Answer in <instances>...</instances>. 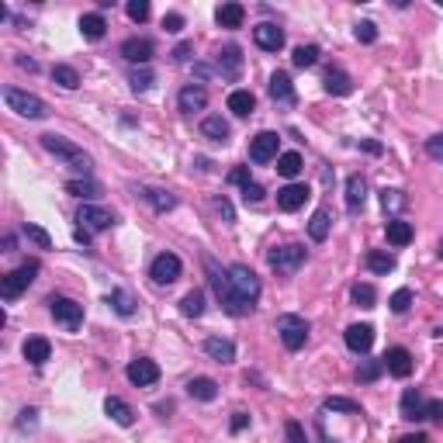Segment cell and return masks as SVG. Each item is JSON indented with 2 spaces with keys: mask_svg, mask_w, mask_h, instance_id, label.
Masks as SVG:
<instances>
[{
  "mask_svg": "<svg viewBox=\"0 0 443 443\" xmlns=\"http://www.w3.org/2000/svg\"><path fill=\"white\" fill-rule=\"evenodd\" d=\"M229 184H236V188L253 184V180H250V170H246V166H232V170H229Z\"/></svg>",
  "mask_w": 443,
  "mask_h": 443,
  "instance_id": "db71d44e",
  "label": "cell"
},
{
  "mask_svg": "<svg viewBox=\"0 0 443 443\" xmlns=\"http://www.w3.org/2000/svg\"><path fill=\"white\" fill-rule=\"evenodd\" d=\"M384 232H388V243H391V246H409L412 243V225L402 219H391Z\"/></svg>",
  "mask_w": 443,
  "mask_h": 443,
  "instance_id": "e575fe53",
  "label": "cell"
},
{
  "mask_svg": "<svg viewBox=\"0 0 443 443\" xmlns=\"http://www.w3.org/2000/svg\"><path fill=\"white\" fill-rule=\"evenodd\" d=\"M201 135L205 139H212V142H229V122L222 118V115H208L205 122H201Z\"/></svg>",
  "mask_w": 443,
  "mask_h": 443,
  "instance_id": "4316f807",
  "label": "cell"
},
{
  "mask_svg": "<svg viewBox=\"0 0 443 443\" xmlns=\"http://www.w3.org/2000/svg\"><path fill=\"white\" fill-rule=\"evenodd\" d=\"M426 419H443V402L440 398H433V402L426 405Z\"/></svg>",
  "mask_w": 443,
  "mask_h": 443,
  "instance_id": "6125c7cd",
  "label": "cell"
},
{
  "mask_svg": "<svg viewBox=\"0 0 443 443\" xmlns=\"http://www.w3.org/2000/svg\"><path fill=\"white\" fill-rule=\"evenodd\" d=\"M291 63L298 66V69L316 66L318 63V45H298V49H294V56H291Z\"/></svg>",
  "mask_w": 443,
  "mask_h": 443,
  "instance_id": "bcb514c9",
  "label": "cell"
},
{
  "mask_svg": "<svg viewBox=\"0 0 443 443\" xmlns=\"http://www.w3.org/2000/svg\"><path fill=\"white\" fill-rule=\"evenodd\" d=\"M108 305H111V309H115V312H118L122 318L135 316V298H132L128 291H122V287H115V291L108 294Z\"/></svg>",
  "mask_w": 443,
  "mask_h": 443,
  "instance_id": "836d02e7",
  "label": "cell"
},
{
  "mask_svg": "<svg viewBox=\"0 0 443 443\" xmlns=\"http://www.w3.org/2000/svg\"><path fill=\"white\" fill-rule=\"evenodd\" d=\"M437 253H440V260H443V239H440V250H437Z\"/></svg>",
  "mask_w": 443,
  "mask_h": 443,
  "instance_id": "003e7915",
  "label": "cell"
},
{
  "mask_svg": "<svg viewBox=\"0 0 443 443\" xmlns=\"http://www.w3.org/2000/svg\"><path fill=\"white\" fill-rule=\"evenodd\" d=\"M277 146H281L277 132H260V135L250 139V159L253 163H270V159H277Z\"/></svg>",
  "mask_w": 443,
  "mask_h": 443,
  "instance_id": "8fae6325",
  "label": "cell"
},
{
  "mask_svg": "<svg viewBox=\"0 0 443 443\" xmlns=\"http://www.w3.org/2000/svg\"><path fill=\"white\" fill-rule=\"evenodd\" d=\"M49 357H52V343H49L45 336H32V340H25V360H28V364L42 367Z\"/></svg>",
  "mask_w": 443,
  "mask_h": 443,
  "instance_id": "d4e9b609",
  "label": "cell"
},
{
  "mask_svg": "<svg viewBox=\"0 0 443 443\" xmlns=\"http://www.w3.org/2000/svg\"><path fill=\"white\" fill-rule=\"evenodd\" d=\"M205 353L219 364H232L236 360V343L232 340H222V336H208L205 340Z\"/></svg>",
  "mask_w": 443,
  "mask_h": 443,
  "instance_id": "cb8c5ba5",
  "label": "cell"
},
{
  "mask_svg": "<svg viewBox=\"0 0 443 443\" xmlns=\"http://www.w3.org/2000/svg\"><path fill=\"white\" fill-rule=\"evenodd\" d=\"M350 298H353V305H360V309H374L378 291H374V284H353L350 287Z\"/></svg>",
  "mask_w": 443,
  "mask_h": 443,
  "instance_id": "60d3db41",
  "label": "cell"
},
{
  "mask_svg": "<svg viewBox=\"0 0 443 443\" xmlns=\"http://www.w3.org/2000/svg\"><path fill=\"white\" fill-rule=\"evenodd\" d=\"M180 270H184V263H180V256L177 253H159L156 260L149 263V277H153L159 287L173 284V281L180 277Z\"/></svg>",
  "mask_w": 443,
  "mask_h": 443,
  "instance_id": "9c48e42d",
  "label": "cell"
},
{
  "mask_svg": "<svg viewBox=\"0 0 443 443\" xmlns=\"http://www.w3.org/2000/svg\"><path fill=\"white\" fill-rule=\"evenodd\" d=\"M398 443H430V437H426V433H405Z\"/></svg>",
  "mask_w": 443,
  "mask_h": 443,
  "instance_id": "be15d7a7",
  "label": "cell"
},
{
  "mask_svg": "<svg viewBox=\"0 0 443 443\" xmlns=\"http://www.w3.org/2000/svg\"><path fill=\"white\" fill-rule=\"evenodd\" d=\"M253 42L263 52H281L284 49V28H277L274 21H263L253 28Z\"/></svg>",
  "mask_w": 443,
  "mask_h": 443,
  "instance_id": "4fadbf2b",
  "label": "cell"
},
{
  "mask_svg": "<svg viewBox=\"0 0 443 443\" xmlns=\"http://www.w3.org/2000/svg\"><path fill=\"white\" fill-rule=\"evenodd\" d=\"M125 374H128L132 384L149 388V384H156V381H159V364H156V360H149V357H139V360H132V364H128Z\"/></svg>",
  "mask_w": 443,
  "mask_h": 443,
  "instance_id": "7c38bea8",
  "label": "cell"
},
{
  "mask_svg": "<svg viewBox=\"0 0 443 443\" xmlns=\"http://www.w3.org/2000/svg\"><path fill=\"white\" fill-rule=\"evenodd\" d=\"M190 52H194V45H190V42H180V45H177V49H173L170 56H173L177 63H188V59H190Z\"/></svg>",
  "mask_w": 443,
  "mask_h": 443,
  "instance_id": "91938a15",
  "label": "cell"
},
{
  "mask_svg": "<svg viewBox=\"0 0 443 443\" xmlns=\"http://www.w3.org/2000/svg\"><path fill=\"white\" fill-rule=\"evenodd\" d=\"M353 35H357V42L371 45V42H378V25H374V21H360V25L353 28Z\"/></svg>",
  "mask_w": 443,
  "mask_h": 443,
  "instance_id": "681fc988",
  "label": "cell"
},
{
  "mask_svg": "<svg viewBox=\"0 0 443 443\" xmlns=\"http://www.w3.org/2000/svg\"><path fill=\"white\" fill-rule=\"evenodd\" d=\"M243 21H246V7L243 4H222L219 7L222 28H243Z\"/></svg>",
  "mask_w": 443,
  "mask_h": 443,
  "instance_id": "1f68e13d",
  "label": "cell"
},
{
  "mask_svg": "<svg viewBox=\"0 0 443 443\" xmlns=\"http://www.w3.org/2000/svg\"><path fill=\"white\" fill-rule=\"evenodd\" d=\"M405 205H409V197H405L402 190H395V188L381 190V208H384V212H402Z\"/></svg>",
  "mask_w": 443,
  "mask_h": 443,
  "instance_id": "ee69618b",
  "label": "cell"
},
{
  "mask_svg": "<svg viewBox=\"0 0 443 443\" xmlns=\"http://www.w3.org/2000/svg\"><path fill=\"white\" fill-rule=\"evenodd\" d=\"M229 284H232L236 298H239L243 305L253 309L256 298H260V277H256L246 263H232V267H229Z\"/></svg>",
  "mask_w": 443,
  "mask_h": 443,
  "instance_id": "277c9868",
  "label": "cell"
},
{
  "mask_svg": "<svg viewBox=\"0 0 443 443\" xmlns=\"http://www.w3.org/2000/svg\"><path fill=\"white\" fill-rule=\"evenodd\" d=\"M139 194H142L156 212H173V208H177V197H173L170 190H163V188H142Z\"/></svg>",
  "mask_w": 443,
  "mask_h": 443,
  "instance_id": "f546056e",
  "label": "cell"
},
{
  "mask_svg": "<svg viewBox=\"0 0 443 443\" xmlns=\"http://www.w3.org/2000/svg\"><path fill=\"white\" fill-rule=\"evenodd\" d=\"M52 80H56L63 91H76V87H80V73H76L73 66H66V63L52 66Z\"/></svg>",
  "mask_w": 443,
  "mask_h": 443,
  "instance_id": "8d00e7d4",
  "label": "cell"
},
{
  "mask_svg": "<svg viewBox=\"0 0 443 443\" xmlns=\"http://www.w3.org/2000/svg\"><path fill=\"white\" fill-rule=\"evenodd\" d=\"M76 222H80V229H87V232H108V229L115 225V215H111L108 208H100V205H80Z\"/></svg>",
  "mask_w": 443,
  "mask_h": 443,
  "instance_id": "30bf717a",
  "label": "cell"
},
{
  "mask_svg": "<svg viewBox=\"0 0 443 443\" xmlns=\"http://www.w3.org/2000/svg\"><path fill=\"white\" fill-rule=\"evenodd\" d=\"M343 340H347V347L353 350V353H367V350L374 347V326H367V322H353V326H347Z\"/></svg>",
  "mask_w": 443,
  "mask_h": 443,
  "instance_id": "9a60e30c",
  "label": "cell"
},
{
  "mask_svg": "<svg viewBox=\"0 0 443 443\" xmlns=\"http://www.w3.org/2000/svg\"><path fill=\"white\" fill-rule=\"evenodd\" d=\"M66 190H69L73 197H97V194H100V184L91 180V177H80V180H66Z\"/></svg>",
  "mask_w": 443,
  "mask_h": 443,
  "instance_id": "ab89813d",
  "label": "cell"
},
{
  "mask_svg": "<svg viewBox=\"0 0 443 443\" xmlns=\"http://www.w3.org/2000/svg\"><path fill=\"white\" fill-rule=\"evenodd\" d=\"M381 374H384V360H360V367H357V381L360 384H374Z\"/></svg>",
  "mask_w": 443,
  "mask_h": 443,
  "instance_id": "b9f144b4",
  "label": "cell"
},
{
  "mask_svg": "<svg viewBox=\"0 0 443 443\" xmlns=\"http://www.w3.org/2000/svg\"><path fill=\"white\" fill-rule=\"evenodd\" d=\"M215 73H222L225 80H236L243 73V49L239 45H225L215 56Z\"/></svg>",
  "mask_w": 443,
  "mask_h": 443,
  "instance_id": "5bb4252c",
  "label": "cell"
},
{
  "mask_svg": "<svg viewBox=\"0 0 443 443\" xmlns=\"http://www.w3.org/2000/svg\"><path fill=\"white\" fill-rule=\"evenodd\" d=\"M364 201H367V180H364L360 173H353L347 180V212L357 215V212L364 208Z\"/></svg>",
  "mask_w": 443,
  "mask_h": 443,
  "instance_id": "603a6c76",
  "label": "cell"
},
{
  "mask_svg": "<svg viewBox=\"0 0 443 443\" xmlns=\"http://www.w3.org/2000/svg\"><path fill=\"white\" fill-rule=\"evenodd\" d=\"M104 412H108V415H111L118 426H132V422H135V412H132V405H128V402H122L118 395H111V398L104 402Z\"/></svg>",
  "mask_w": 443,
  "mask_h": 443,
  "instance_id": "83f0119b",
  "label": "cell"
},
{
  "mask_svg": "<svg viewBox=\"0 0 443 443\" xmlns=\"http://www.w3.org/2000/svg\"><path fill=\"white\" fill-rule=\"evenodd\" d=\"M409 305H412V291L409 287H398L391 298H388V309L395 312V316H402V312H409Z\"/></svg>",
  "mask_w": 443,
  "mask_h": 443,
  "instance_id": "c3c4849f",
  "label": "cell"
},
{
  "mask_svg": "<svg viewBox=\"0 0 443 443\" xmlns=\"http://www.w3.org/2000/svg\"><path fill=\"white\" fill-rule=\"evenodd\" d=\"M205 274H208V284H212V291H215V298L222 301V309L229 312V316H250L253 309L250 305H243L239 298H236V291H232V284H229V270H222L219 260H212V256H205Z\"/></svg>",
  "mask_w": 443,
  "mask_h": 443,
  "instance_id": "6da1fadb",
  "label": "cell"
},
{
  "mask_svg": "<svg viewBox=\"0 0 443 443\" xmlns=\"http://www.w3.org/2000/svg\"><path fill=\"white\" fill-rule=\"evenodd\" d=\"M128 84H132V91H135V94H146V91L156 84V76H153V69H149V66H139V69H132V73H128Z\"/></svg>",
  "mask_w": 443,
  "mask_h": 443,
  "instance_id": "74e56055",
  "label": "cell"
},
{
  "mask_svg": "<svg viewBox=\"0 0 443 443\" xmlns=\"http://www.w3.org/2000/svg\"><path fill=\"white\" fill-rule=\"evenodd\" d=\"M18 430H21V433L38 430V409H21L18 412Z\"/></svg>",
  "mask_w": 443,
  "mask_h": 443,
  "instance_id": "f907efd6",
  "label": "cell"
},
{
  "mask_svg": "<svg viewBox=\"0 0 443 443\" xmlns=\"http://www.w3.org/2000/svg\"><path fill=\"white\" fill-rule=\"evenodd\" d=\"M246 426H250V415H246V412H236V415H232V422H229V430H232V433H243Z\"/></svg>",
  "mask_w": 443,
  "mask_h": 443,
  "instance_id": "680465c9",
  "label": "cell"
},
{
  "mask_svg": "<svg viewBox=\"0 0 443 443\" xmlns=\"http://www.w3.org/2000/svg\"><path fill=\"white\" fill-rule=\"evenodd\" d=\"M205 104H208V91H205V87H197V84H188V87L177 94V108H180L184 115L205 111Z\"/></svg>",
  "mask_w": 443,
  "mask_h": 443,
  "instance_id": "44dd1931",
  "label": "cell"
},
{
  "mask_svg": "<svg viewBox=\"0 0 443 443\" xmlns=\"http://www.w3.org/2000/svg\"><path fill=\"white\" fill-rule=\"evenodd\" d=\"M21 232H25V236L32 239L38 250H52V236H49V232H45L42 225H32V222H25V229H21Z\"/></svg>",
  "mask_w": 443,
  "mask_h": 443,
  "instance_id": "7dc6e473",
  "label": "cell"
},
{
  "mask_svg": "<svg viewBox=\"0 0 443 443\" xmlns=\"http://www.w3.org/2000/svg\"><path fill=\"white\" fill-rule=\"evenodd\" d=\"M73 239H76L80 246H91V232H87V229H76V232H73Z\"/></svg>",
  "mask_w": 443,
  "mask_h": 443,
  "instance_id": "e7e4bbea",
  "label": "cell"
},
{
  "mask_svg": "<svg viewBox=\"0 0 443 443\" xmlns=\"http://www.w3.org/2000/svg\"><path fill=\"white\" fill-rule=\"evenodd\" d=\"M284 437H287V443H309V437H305V426H301V422H294V419H287V422H284Z\"/></svg>",
  "mask_w": 443,
  "mask_h": 443,
  "instance_id": "816d5d0a",
  "label": "cell"
},
{
  "mask_svg": "<svg viewBox=\"0 0 443 443\" xmlns=\"http://www.w3.org/2000/svg\"><path fill=\"white\" fill-rule=\"evenodd\" d=\"M18 66H21V69H28V73H35V69H38V66H35V59H25V56H18Z\"/></svg>",
  "mask_w": 443,
  "mask_h": 443,
  "instance_id": "03108f58",
  "label": "cell"
},
{
  "mask_svg": "<svg viewBox=\"0 0 443 443\" xmlns=\"http://www.w3.org/2000/svg\"><path fill=\"white\" fill-rule=\"evenodd\" d=\"M305 260H309V253H305V246H298V243H284V246H274V250L267 253V263H270V267H274L277 274H284V277L298 274Z\"/></svg>",
  "mask_w": 443,
  "mask_h": 443,
  "instance_id": "5b68a950",
  "label": "cell"
},
{
  "mask_svg": "<svg viewBox=\"0 0 443 443\" xmlns=\"http://www.w3.org/2000/svg\"><path fill=\"white\" fill-rule=\"evenodd\" d=\"M329 225H333V212L329 208H318L312 222H309V236L316 239V243H326L329 239Z\"/></svg>",
  "mask_w": 443,
  "mask_h": 443,
  "instance_id": "4dcf8cb0",
  "label": "cell"
},
{
  "mask_svg": "<svg viewBox=\"0 0 443 443\" xmlns=\"http://www.w3.org/2000/svg\"><path fill=\"white\" fill-rule=\"evenodd\" d=\"M367 270L371 274H391L395 270V256L384 253V250H371L367 253Z\"/></svg>",
  "mask_w": 443,
  "mask_h": 443,
  "instance_id": "d590c367",
  "label": "cell"
},
{
  "mask_svg": "<svg viewBox=\"0 0 443 443\" xmlns=\"http://www.w3.org/2000/svg\"><path fill=\"white\" fill-rule=\"evenodd\" d=\"M42 149L45 153H52V156H59V159H66L73 170H80L84 177L91 173V166H94V159L87 156L76 142H69V139H63V135H56V132H49V135H42Z\"/></svg>",
  "mask_w": 443,
  "mask_h": 443,
  "instance_id": "7a4b0ae2",
  "label": "cell"
},
{
  "mask_svg": "<svg viewBox=\"0 0 443 443\" xmlns=\"http://www.w3.org/2000/svg\"><path fill=\"white\" fill-rule=\"evenodd\" d=\"M256 108V97L250 94V91H232L229 94V111L236 115V118H250Z\"/></svg>",
  "mask_w": 443,
  "mask_h": 443,
  "instance_id": "f1b7e54d",
  "label": "cell"
},
{
  "mask_svg": "<svg viewBox=\"0 0 443 443\" xmlns=\"http://www.w3.org/2000/svg\"><path fill=\"white\" fill-rule=\"evenodd\" d=\"M277 173L287 177V180H294V177L301 173V156H298V153H281V156H277Z\"/></svg>",
  "mask_w": 443,
  "mask_h": 443,
  "instance_id": "7bdbcfd3",
  "label": "cell"
},
{
  "mask_svg": "<svg viewBox=\"0 0 443 443\" xmlns=\"http://www.w3.org/2000/svg\"><path fill=\"white\" fill-rule=\"evenodd\" d=\"M215 208H219V212H222V219L229 222V225H232V222H236V215H232V205H229V201H225V197H219V201H215Z\"/></svg>",
  "mask_w": 443,
  "mask_h": 443,
  "instance_id": "94428289",
  "label": "cell"
},
{
  "mask_svg": "<svg viewBox=\"0 0 443 443\" xmlns=\"http://www.w3.org/2000/svg\"><path fill=\"white\" fill-rule=\"evenodd\" d=\"M381 360H384V371H388L391 378H409L412 374V353L405 347H391Z\"/></svg>",
  "mask_w": 443,
  "mask_h": 443,
  "instance_id": "2e32d148",
  "label": "cell"
},
{
  "mask_svg": "<svg viewBox=\"0 0 443 443\" xmlns=\"http://www.w3.org/2000/svg\"><path fill=\"white\" fill-rule=\"evenodd\" d=\"M277 336H281V343L287 350H301L309 343V322L301 316H277Z\"/></svg>",
  "mask_w": 443,
  "mask_h": 443,
  "instance_id": "ba28073f",
  "label": "cell"
},
{
  "mask_svg": "<svg viewBox=\"0 0 443 443\" xmlns=\"http://www.w3.org/2000/svg\"><path fill=\"white\" fill-rule=\"evenodd\" d=\"M49 312L56 318V326H63L66 333H76L84 326V305L73 301V298H66V294H52L49 298Z\"/></svg>",
  "mask_w": 443,
  "mask_h": 443,
  "instance_id": "8992f818",
  "label": "cell"
},
{
  "mask_svg": "<svg viewBox=\"0 0 443 443\" xmlns=\"http://www.w3.org/2000/svg\"><path fill=\"white\" fill-rule=\"evenodd\" d=\"M188 395L190 398H197V402H212L215 395H219V384L212 378H190L188 381Z\"/></svg>",
  "mask_w": 443,
  "mask_h": 443,
  "instance_id": "d6a6232c",
  "label": "cell"
},
{
  "mask_svg": "<svg viewBox=\"0 0 443 443\" xmlns=\"http://www.w3.org/2000/svg\"><path fill=\"white\" fill-rule=\"evenodd\" d=\"M180 312L188 318L205 316V291H188V294L180 298Z\"/></svg>",
  "mask_w": 443,
  "mask_h": 443,
  "instance_id": "f35d334b",
  "label": "cell"
},
{
  "mask_svg": "<svg viewBox=\"0 0 443 443\" xmlns=\"http://www.w3.org/2000/svg\"><path fill=\"white\" fill-rule=\"evenodd\" d=\"M322 87H326V94L347 97L350 91H353V80H350L347 69H340V66H329V69H326V76H322Z\"/></svg>",
  "mask_w": 443,
  "mask_h": 443,
  "instance_id": "ffe728a7",
  "label": "cell"
},
{
  "mask_svg": "<svg viewBox=\"0 0 443 443\" xmlns=\"http://www.w3.org/2000/svg\"><path fill=\"white\" fill-rule=\"evenodd\" d=\"M322 409H326V412H350V415H360V405H357L353 398H343V395H329V398L322 402Z\"/></svg>",
  "mask_w": 443,
  "mask_h": 443,
  "instance_id": "f6af8a7d",
  "label": "cell"
},
{
  "mask_svg": "<svg viewBox=\"0 0 443 443\" xmlns=\"http://www.w3.org/2000/svg\"><path fill=\"white\" fill-rule=\"evenodd\" d=\"M128 18L142 25V21L149 18V0H132V4H128Z\"/></svg>",
  "mask_w": 443,
  "mask_h": 443,
  "instance_id": "f5cc1de1",
  "label": "cell"
},
{
  "mask_svg": "<svg viewBox=\"0 0 443 443\" xmlns=\"http://www.w3.org/2000/svg\"><path fill=\"white\" fill-rule=\"evenodd\" d=\"M104 32H108V21H104V14H84L80 18V35L87 38V42H100L104 38Z\"/></svg>",
  "mask_w": 443,
  "mask_h": 443,
  "instance_id": "484cf974",
  "label": "cell"
},
{
  "mask_svg": "<svg viewBox=\"0 0 443 443\" xmlns=\"http://www.w3.org/2000/svg\"><path fill=\"white\" fill-rule=\"evenodd\" d=\"M309 197H312V190L305 188V184H287V188L277 190V208L281 212H298Z\"/></svg>",
  "mask_w": 443,
  "mask_h": 443,
  "instance_id": "ac0fdd59",
  "label": "cell"
},
{
  "mask_svg": "<svg viewBox=\"0 0 443 443\" xmlns=\"http://www.w3.org/2000/svg\"><path fill=\"white\" fill-rule=\"evenodd\" d=\"M243 201H246V205H260V201H263V188H260V184H246V188H243Z\"/></svg>",
  "mask_w": 443,
  "mask_h": 443,
  "instance_id": "9f6ffc18",
  "label": "cell"
},
{
  "mask_svg": "<svg viewBox=\"0 0 443 443\" xmlns=\"http://www.w3.org/2000/svg\"><path fill=\"white\" fill-rule=\"evenodd\" d=\"M38 270H42V263H38V260H28V263H21L18 270L4 274V277H0V294H4L7 301H14L21 291H28V287L35 284Z\"/></svg>",
  "mask_w": 443,
  "mask_h": 443,
  "instance_id": "3957f363",
  "label": "cell"
},
{
  "mask_svg": "<svg viewBox=\"0 0 443 443\" xmlns=\"http://www.w3.org/2000/svg\"><path fill=\"white\" fill-rule=\"evenodd\" d=\"M4 100H7L11 111H18V115H25V118H45V115H49V108H45L42 97L28 94V91H18V87H4Z\"/></svg>",
  "mask_w": 443,
  "mask_h": 443,
  "instance_id": "52a82bcc",
  "label": "cell"
},
{
  "mask_svg": "<svg viewBox=\"0 0 443 443\" xmlns=\"http://www.w3.org/2000/svg\"><path fill=\"white\" fill-rule=\"evenodd\" d=\"M426 153L443 163V135H430V139H426Z\"/></svg>",
  "mask_w": 443,
  "mask_h": 443,
  "instance_id": "6f0895ef",
  "label": "cell"
},
{
  "mask_svg": "<svg viewBox=\"0 0 443 443\" xmlns=\"http://www.w3.org/2000/svg\"><path fill=\"white\" fill-rule=\"evenodd\" d=\"M163 28H166V32H170V35H177V32H180V28H184V14H177V11H170V14L163 18Z\"/></svg>",
  "mask_w": 443,
  "mask_h": 443,
  "instance_id": "11a10c76",
  "label": "cell"
},
{
  "mask_svg": "<svg viewBox=\"0 0 443 443\" xmlns=\"http://www.w3.org/2000/svg\"><path fill=\"white\" fill-rule=\"evenodd\" d=\"M270 97L277 100V104H294L298 100V94H294V84H291V76H287L284 69H277L274 76H270Z\"/></svg>",
  "mask_w": 443,
  "mask_h": 443,
  "instance_id": "7402d4cb",
  "label": "cell"
},
{
  "mask_svg": "<svg viewBox=\"0 0 443 443\" xmlns=\"http://www.w3.org/2000/svg\"><path fill=\"white\" fill-rule=\"evenodd\" d=\"M122 56H125L132 66H146L153 59V42H149V38H125V42H122Z\"/></svg>",
  "mask_w": 443,
  "mask_h": 443,
  "instance_id": "d6986e66",
  "label": "cell"
},
{
  "mask_svg": "<svg viewBox=\"0 0 443 443\" xmlns=\"http://www.w3.org/2000/svg\"><path fill=\"white\" fill-rule=\"evenodd\" d=\"M426 395L419 391V388H405L402 391V419H409V422H419V419H426Z\"/></svg>",
  "mask_w": 443,
  "mask_h": 443,
  "instance_id": "e0dca14e",
  "label": "cell"
}]
</instances>
